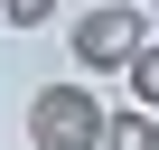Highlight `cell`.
<instances>
[{"label": "cell", "mask_w": 159, "mask_h": 150, "mask_svg": "<svg viewBox=\"0 0 159 150\" xmlns=\"http://www.w3.org/2000/svg\"><path fill=\"white\" fill-rule=\"evenodd\" d=\"M140 47H150V19L131 10V0H94V10L66 19V56L84 66V75H112V66H131Z\"/></svg>", "instance_id": "1"}, {"label": "cell", "mask_w": 159, "mask_h": 150, "mask_svg": "<svg viewBox=\"0 0 159 150\" xmlns=\"http://www.w3.org/2000/svg\"><path fill=\"white\" fill-rule=\"evenodd\" d=\"M28 150H103V103L84 85H38L28 94Z\"/></svg>", "instance_id": "2"}, {"label": "cell", "mask_w": 159, "mask_h": 150, "mask_svg": "<svg viewBox=\"0 0 159 150\" xmlns=\"http://www.w3.org/2000/svg\"><path fill=\"white\" fill-rule=\"evenodd\" d=\"M103 150H159V113H131V103H103Z\"/></svg>", "instance_id": "3"}, {"label": "cell", "mask_w": 159, "mask_h": 150, "mask_svg": "<svg viewBox=\"0 0 159 150\" xmlns=\"http://www.w3.org/2000/svg\"><path fill=\"white\" fill-rule=\"evenodd\" d=\"M122 75H131V113H159V38H150V47H140Z\"/></svg>", "instance_id": "4"}, {"label": "cell", "mask_w": 159, "mask_h": 150, "mask_svg": "<svg viewBox=\"0 0 159 150\" xmlns=\"http://www.w3.org/2000/svg\"><path fill=\"white\" fill-rule=\"evenodd\" d=\"M56 10H47V0H0V28H47Z\"/></svg>", "instance_id": "5"}]
</instances>
